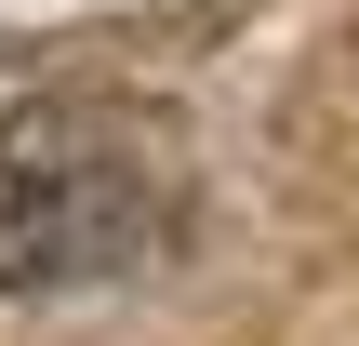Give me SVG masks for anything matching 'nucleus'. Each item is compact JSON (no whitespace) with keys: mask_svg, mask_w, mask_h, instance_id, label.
Instances as JSON below:
<instances>
[{"mask_svg":"<svg viewBox=\"0 0 359 346\" xmlns=\"http://www.w3.org/2000/svg\"><path fill=\"white\" fill-rule=\"evenodd\" d=\"M187 240V133L133 93H40L0 120V293L133 280Z\"/></svg>","mask_w":359,"mask_h":346,"instance_id":"1","label":"nucleus"}]
</instances>
